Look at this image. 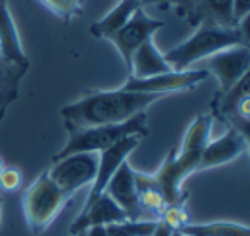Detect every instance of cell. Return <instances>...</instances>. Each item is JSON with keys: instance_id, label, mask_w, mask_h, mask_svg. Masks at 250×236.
<instances>
[{"instance_id": "obj_1", "label": "cell", "mask_w": 250, "mask_h": 236, "mask_svg": "<svg viewBox=\"0 0 250 236\" xmlns=\"http://www.w3.org/2000/svg\"><path fill=\"white\" fill-rule=\"evenodd\" d=\"M163 96L134 91H93L81 99L69 103L60 110L67 130L87 129V127L111 125L127 122L136 115L144 113L147 108Z\"/></svg>"}, {"instance_id": "obj_2", "label": "cell", "mask_w": 250, "mask_h": 236, "mask_svg": "<svg viewBox=\"0 0 250 236\" xmlns=\"http://www.w3.org/2000/svg\"><path fill=\"white\" fill-rule=\"evenodd\" d=\"M238 45L249 46V39L242 35L238 26H219L209 21H201L194 35L163 55L171 70H187L194 63L209 59L221 50Z\"/></svg>"}, {"instance_id": "obj_3", "label": "cell", "mask_w": 250, "mask_h": 236, "mask_svg": "<svg viewBox=\"0 0 250 236\" xmlns=\"http://www.w3.org/2000/svg\"><path fill=\"white\" fill-rule=\"evenodd\" d=\"M72 200L50 178L48 171L42 173L22 194V214L33 235H43L63 209Z\"/></svg>"}, {"instance_id": "obj_4", "label": "cell", "mask_w": 250, "mask_h": 236, "mask_svg": "<svg viewBox=\"0 0 250 236\" xmlns=\"http://www.w3.org/2000/svg\"><path fill=\"white\" fill-rule=\"evenodd\" d=\"M146 134H147L146 111L136 115L134 118L122 123H111V125L87 127V129L74 130V132H69V140L59 151V154L53 157V161L76 153H101V151L113 146L115 142L125 139V137L129 136L144 137Z\"/></svg>"}, {"instance_id": "obj_5", "label": "cell", "mask_w": 250, "mask_h": 236, "mask_svg": "<svg viewBox=\"0 0 250 236\" xmlns=\"http://www.w3.org/2000/svg\"><path fill=\"white\" fill-rule=\"evenodd\" d=\"M48 175L55 185L72 198L81 188L91 187L98 170V153H76L53 161Z\"/></svg>"}, {"instance_id": "obj_6", "label": "cell", "mask_w": 250, "mask_h": 236, "mask_svg": "<svg viewBox=\"0 0 250 236\" xmlns=\"http://www.w3.org/2000/svg\"><path fill=\"white\" fill-rule=\"evenodd\" d=\"M163 26H165L163 21L147 16L144 7H139L129 21L125 22L120 29L111 33L106 39L117 48V52L120 53L122 60H124L125 67L129 70L130 60H132V55L136 53V50L143 43H146L147 39H151V36L156 31H160Z\"/></svg>"}, {"instance_id": "obj_7", "label": "cell", "mask_w": 250, "mask_h": 236, "mask_svg": "<svg viewBox=\"0 0 250 236\" xmlns=\"http://www.w3.org/2000/svg\"><path fill=\"white\" fill-rule=\"evenodd\" d=\"M209 76V70L206 69H187V70H170V72L158 74L153 77H130L125 80L122 89L134 91V93H147V94H160L167 96L170 93L178 91L194 89L195 86L206 80Z\"/></svg>"}, {"instance_id": "obj_8", "label": "cell", "mask_w": 250, "mask_h": 236, "mask_svg": "<svg viewBox=\"0 0 250 236\" xmlns=\"http://www.w3.org/2000/svg\"><path fill=\"white\" fill-rule=\"evenodd\" d=\"M141 139H143L141 136H129L125 137V139L118 140V142H115L113 146L106 147L101 153H98L96 177H94V181L91 183L89 194H87L86 204L84 205H89L100 195H103L108 181L117 173V170L122 166V163H125V161L129 159L130 154L137 149V146L141 144Z\"/></svg>"}, {"instance_id": "obj_9", "label": "cell", "mask_w": 250, "mask_h": 236, "mask_svg": "<svg viewBox=\"0 0 250 236\" xmlns=\"http://www.w3.org/2000/svg\"><path fill=\"white\" fill-rule=\"evenodd\" d=\"M250 67V50L247 45L231 46L221 50L208 59V69L216 76L219 82L221 94L231 89L242 77L249 74Z\"/></svg>"}, {"instance_id": "obj_10", "label": "cell", "mask_w": 250, "mask_h": 236, "mask_svg": "<svg viewBox=\"0 0 250 236\" xmlns=\"http://www.w3.org/2000/svg\"><path fill=\"white\" fill-rule=\"evenodd\" d=\"M103 194H106L108 197L124 211L127 219H130V221L147 219V217H144V212H143V209H141L139 197H137L134 168L129 164V161L122 163V166L117 170V173L108 181Z\"/></svg>"}, {"instance_id": "obj_11", "label": "cell", "mask_w": 250, "mask_h": 236, "mask_svg": "<svg viewBox=\"0 0 250 236\" xmlns=\"http://www.w3.org/2000/svg\"><path fill=\"white\" fill-rule=\"evenodd\" d=\"M249 147L247 136H243L240 130L229 127L221 137L214 140H209L202 149L201 159H199V170H211L223 164L233 163L238 159Z\"/></svg>"}, {"instance_id": "obj_12", "label": "cell", "mask_w": 250, "mask_h": 236, "mask_svg": "<svg viewBox=\"0 0 250 236\" xmlns=\"http://www.w3.org/2000/svg\"><path fill=\"white\" fill-rule=\"evenodd\" d=\"M0 55L12 69L26 74L29 60L22 48L21 36H19L7 0H0Z\"/></svg>"}, {"instance_id": "obj_13", "label": "cell", "mask_w": 250, "mask_h": 236, "mask_svg": "<svg viewBox=\"0 0 250 236\" xmlns=\"http://www.w3.org/2000/svg\"><path fill=\"white\" fill-rule=\"evenodd\" d=\"M125 214L106 194L100 195L94 202H91L89 205H84V209L81 211V214L76 217V221L72 222V226L69 228L70 235H77L81 231H86L91 226H108L113 222L125 221Z\"/></svg>"}, {"instance_id": "obj_14", "label": "cell", "mask_w": 250, "mask_h": 236, "mask_svg": "<svg viewBox=\"0 0 250 236\" xmlns=\"http://www.w3.org/2000/svg\"><path fill=\"white\" fill-rule=\"evenodd\" d=\"M171 67L165 60V55L158 50L153 39H147L146 43L136 50L130 60V77H137V79H144V77H153L158 74L170 72Z\"/></svg>"}, {"instance_id": "obj_15", "label": "cell", "mask_w": 250, "mask_h": 236, "mask_svg": "<svg viewBox=\"0 0 250 236\" xmlns=\"http://www.w3.org/2000/svg\"><path fill=\"white\" fill-rule=\"evenodd\" d=\"M134 177H136L137 197H139V204L144 214L149 212L153 219H160L161 212L167 209L168 204L154 175L141 173V171L134 170Z\"/></svg>"}, {"instance_id": "obj_16", "label": "cell", "mask_w": 250, "mask_h": 236, "mask_svg": "<svg viewBox=\"0 0 250 236\" xmlns=\"http://www.w3.org/2000/svg\"><path fill=\"white\" fill-rule=\"evenodd\" d=\"M139 7H143V5H141V0H118V4L115 5L104 18L93 22V26H91V35L96 36V38L106 39L111 33L120 29L125 22L129 21V19L132 18V14Z\"/></svg>"}, {"instance_id": "obj_17", "label": "cell", "mask_w": 250, "mask_h": 236, "mask_svg": "<svg viewBox=\"0 0 250 236\" xmlns=\"http://www.w3.org/2000/svg\"><path fill=\"white\" fill-rule=\"evenodd\" d=\"M178 231L185 236H250L249 226L233 221L187 222Z\"/></svg>"}, {"instance_id": "obj_18", "label": "cell", "mask_w": 250, "mask_h": 236, "mask_svg": "<svg viewBox=\"0 0 250 236\" xmlns=\"http://www.w3.org/2000/svg\"><path fill=\"white\" fill-rule=\"evenodd\" d=\"M211 130H212V117L211 115H201L188 125L184 139L180 144V153H190V154H202V149L206 144L211 140Z\"/></svg>"}, {"instance_id": "obj_19", "label": "cell", "mask_w": 250, "mask_h": 236, "mask_svg": "<svg viewBox=\"0 0 250 236\" xmlns=\"http://www.w3.org/2000/svg\"><path fill=\"white\" fill-rule=\"evenodd\" d=\"M233 0H197L194 22L209 21L219 26H235L233 22Z\"/></svg>"}, {"instance_id": "obj_20", "label": "cell", "mask_w": 250, "mask_h": 236, "mask_svg": "<svg viewBox=\"0 0 250 236\" xmlns=\"http://www.w3.org/2000/svg\"><path fill=\"white\" fill-rule=\"evenodd\" d=\"M24 74L12 69L0 55V111H5L7 106L18 98L19 80Z\"/></svg>"}, {"instance_id": "obj_21", "label": "cell", "mask_w": 250, "mask_h": 236, "mask_svg": "<svg viewBox=\"0 0 250 236\" xmlns=\"http://www.w3.org/2000/svg\"><path fill=\"white\" fill-rule=\"evenodd\" d=\"M158 224V219H137L130 221L125 219L120 222L106 226L108 236H151Z\"/></svg>"}, {"instance_id": "obj_22", "label": "cell", "mask_w": 250, "mask_h": 236, "mask_svg": "<svg viewBox=\"0 0 250 236\" xmlns=\"http://www.w3.org/2000/svg\"><path fill=\"white\" fill-rule=\"evenodd\" d=\"M43 7H46L53 16L62 19L65 24H69L72 19L83 14L84 4L83 0H38Z\"/></svg>"}, {"instance_id": "obj_23", "label": "cell", "mask_w": 250, "mask_h": 236, "mask_svg": "<svg viewBox=\"0 0 250 236\" xmlns=\"http://www.w3.org/2000/svg\"><path fill=\"white\" fill-rule=\"evenodd\" d=\"M158 221L165 222L167 226H170L173 231H178L182 226H185L188 221V214L185 211L184 204H173V205H167L163 212H161L160 219Z\"/></svg>"}, {"instance_id": "obj_24", "label": "cell", "mask_w": 250, "mask_h": 236, "mask_svg": "<svg viewBox=\"0 0 250 236\" xmlns=\"http://www.w3.org/2000/svg\"><path fill=\"white\" fill-rule=\"evenodd\" d=\"M22 185V173L21 170L14 166H5L4 171L0 173V192H7V194H14L18 188Z\"/></svg>"}, {"instance_id": "obj_25", "label": "cell", "mask_w": 250, "mask_h": 236, "mask_svg": "<svg viewBox=\"0 0 250 236\" xmlns=\"http://www.w3.org/2000/svg\"><path fill=\"white\" fill-rule=\"evenodd\" d=\"M195 2L197 0H141V5H158V4H168V5H177L180 14H184L187 19L194 21V11H195Z\"/></svg>"}, {"instance_id": "obj_26", "label": "cell", "mask_w": 250, "mask_h": 236, "mask_svg": "<svg viewBox=\"0 0 250 236\" xmlns=\"http://www.w3.org/2000/svg\"><path fill=\"white\" fill-rule=\"evenodd\" d=\"M231 12H233V22L236 26L243 18L250 16V0H233Z\"/></svg>"}, {"instance_id": "obj_27", "label": "cell", "mask_w": 250, "mask_h": 236, "mask_svg": "<svg viewBox=\"0 0 250 236\" xmlns=\"http://www.w3.org/2000/svg\"><path fill=\"white\" fill-rule=\"evenodd\" d=\"M171 233H173V229H171L170 226H167L165 222L158 221L156 228H154V231L151 233V236H171Z\"/></svg>"}, {"instance_id": "obj_28", "label": "cell", "mask_w": 250, "mask_h": 236, "mask_svg": "<svg viewBox=\"0 0 250 236\" xmlns=\"http://www.w3.org/2000/svg\"><path fill=\"white\" fill-rule=\"evenodd\" d=\"M86 236H108L106 226H91L86 229Z\"/></svg>"}, {"instance_id": "obj_29", "label": "cell", "mask_w": 250, "mask_h": 236, "mask_svg": "<svg viewBox=\"0 0 250 236\" xmlns=\"http://www.w3.org/2000/svg\"><path fill=\"white\" fill-rule=\"evenodd\" d=\"M4 168H5L4 159H2V157H0V173H2V171H4Z\"/></svg>"}, {"instance_id": "obj_30", "label": "cell", "mask_w": 250, "mask_h": 236, "mask_svg": "<svg viewBox=\"0 0 250 236\" xmlns=\"http://www.w3.org/2000/svg\"><path fill=\"white\" fill-rule=\"evenodd\" d=\"M0 228H2V198H0Z\"/></svg>"}, {"instance_id": "obj_31", "label": "cell", "mask_w": 250, "mask_h": 236, "mask_svg": "<svg viewBox=\"0 0 250 236\" xmlns=\"http://www.w3.org/2000/svg\"><path fill=\"white\" fill-rule=\"evenodd\" d=\"M171 236H185L184 233H180V231H173L171 233Z\"/></svg>"}, {"instance_id": "obj_32", "label": "cell", "mask_w": 250, "mask_h": 236, "mask_svg": "<svg viewBox=\"0 0 250 236\" xmlns=\"http://www.w3.org/2000/svg\"><path fill=\"white\" fill-rule=\"evenodd\" d=\"M74 236H86V231H81V233H77V235H74Z\"/></svg>"}, {"instance_id": "obj_33", "label": "cell", "mask_w": 250, "mask_h": 236, "mask_svg": "<svg viewBox=\"0 0 250 236\" xmlns=\"http://www.w3.org/2000/svg\"><path fill=\"white\" fill-rule=\"evenodd\" d=\"M4 117H5V111H0V120H2Z\"/></svg>"}]
</instances>
